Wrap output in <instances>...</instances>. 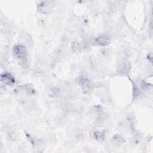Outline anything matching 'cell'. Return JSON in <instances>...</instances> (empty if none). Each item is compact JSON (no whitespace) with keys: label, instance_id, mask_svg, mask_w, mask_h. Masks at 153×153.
Instances as JSON below:
<instances>
[{"label":"cell","instance_id":"obj_1","mask_svg":"<svg viewBox=\"0 0 153 153\" xmlns=\"http://www.w3.org/2000/svg\"><path fill=\"white\" fill-rule=\"evenodd\" d=\"M14 55L17 58H24L27 53L26 48L22 45H16L13 49Z\"/></svg>","mask_w":153,"mask_h":153},{"label":"cell","instance_id":"obj_2","mask_svg":"<svg viewBox=\"0 0 153 153\" xmlns=\"http://www.w3.org/2000/svg\"><path fill=\"white\" fill-rule=\"evenodd\" d=\"M77 82L84 92L87 93L90 91L91 87V82L87 78H85L83 76L79 77L78 79Z\"/></svg>","mask_w":153,"mask_h":153},{"label":"cell","instance_id":"obj_3","mask_svg":"<svg viewBox=\"0 0 153 153\" xmlns=\"http://www.w3.org/2000/svg\"><path fill=\"white\" fill-rule=\"evenodd\" d=\"M1 81L6 85H11L15 83V79L14 76L10 73H4L1 75Z\"/></svg>","mask_w":153,"mask_h":153},{"label":"cell","instance_id":"obj_4","mask_svg":"<svg viewBox=\"0 0 153 153\" xmlns=\"http://www.w3.org/2000/svg\"><path fill=\"white\" fill-rule=\"evenodd\" d=\"M96 42L99 45H102V46L107 45L109 44L110 39L108 36L103 35L97 38L96 39Z\"/></svg>","mask_w":153,"mask_h":153},{"label":"cell","instance_id":"obj_5","mask_svg":"<svg viewBox=\"0 0 153 153\" xmlns=\"http://www.w3.org/2000/svg\"><path fill=\"white\" fill-rule=\"evenodd\" d=\"M93 137L98 141H102L104 139V134L101 131H96L93 133Z\"/></svg>","mask_w":153,"mask_h":153},{"label":"cell","instance_id":"obj_6","mask_svg":"<svg viewBox=\"0 0 153 153\" xmlns=\"http://www.w3.org/2000/svg\"><path fill=\"white\" fill-rule=\"evenodd\" d=\"M72 49L74 51L78 53L81 51L82 46L78 42H74L72 44Z\"/></svg>","mask_w":153,"mask_h":153}]
</instances>
